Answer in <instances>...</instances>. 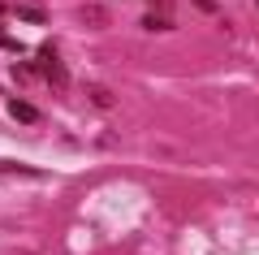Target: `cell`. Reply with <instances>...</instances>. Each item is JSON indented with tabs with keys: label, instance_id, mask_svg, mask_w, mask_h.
<instances>
[{
	"label": "cell",
	"instance_id": "cell-2",
	"mask_svg": "<svg viewBox=\"0 0 259 255\" xmlns=\"http://www.w3.org/2000/svg\"><path fill=\"white\" fill-rule=\"evenodd\" d=\"M9 117L22 121V126H39V121H44V113H39L35 104H26V100H18V95H9Z\"/></svg>",
	"mask_w": 259,
	"mask_h": 255
},
{
	"label": "cell",
	"instance_id": "cell-10",
	"mask_svg": "<svg viewBox=\"0 0 259 255\" xmlns=\"http://www.w3.org/2000/svg\"><path fill=\"white\" fill-rule=\"evenodd\" d=\"M147 5H151V13H164L168 9V0H147Z\"/></svg>",
	"mask_w": 259,
	"mask_h": 255
},
{
	"label": "cell",
	"instance_id": "cell-12",
	"mask_svg": "<svg viewBox=\"0 0 259 255\" xmlns=\"http://www.w3.org/2000/svg\"><path fill=\"white\" fill-rule=\"evenodd\" d=\"M255 5H259V0H255Z\"/></svg>",
	"mask_w": 259,
	"mask_h": 255
},
{
	"label": "cell",
	"instance_id": "cell-1",
	"mask_svg": "<svg viewBox=\"0 0 259 255\" xmlns=\"http://www.w3.org/2000/svg\"><path fill=\"white\" fill-rule=\"evenodd\" d=\"M35 69H39V78H48L52 87H65V82H69V74H65V65H61V52H56V44H52V39H48V44H39Z\"/></svg>",
	"mask_w": 259,
	"mask_h": 255
},
{
	"label": "cell",
	"instance_id": "cell-8",
	"mask_svg": "<svg viewBox=\"0 0 259 255\" xmlns=\"http://www.w3.org/2000/svg\"><path fill=\"white\" fill-rule=\"evenodd\" d=\"M0 48H9V52H22V44L13 35H5V30H0Z\"/></svg>",
	"mask_w": 259,
	"mask_h": 255
},
{
	"label": "cell",
	"instance_id": "cell-6",
	"mask_svg": "<svg viewBox=\"0 0 259 255\" xmlns=\"http://www.w3.org/2000/svg\"><path fill=\"white\" fill-rule=\"evenodd\" d=\"M87 95H91V104H95V108H112V104H117V95H112L108 87H91Z\"/></svg>",
	"mask_w": 259,
	"mask_h": 255
},
{
	"label": "cell",
	"instance_id": "cell-3",
	"mask_svg": "<svg viewBox=\"0 0 259 255\" xmlns=\"http://www.w3.org/2000/svg\"><path fill=\"white\" fill-rule=\"evenodd\" d=\"M78 22L100 30V26H108V22H112V9H108V5H82V9H78Z\"/></svg>",
	"mask_w": 259,
	"mask_h": 255
},
{
	"label": "cell",
	"instance_id": "cell-11",
	"mask_svg": "<svg viewBox=\"0 0 259 255\" xmlns=\"http://www.w3.org/2000/svg\"><path fill=\"white\" fill-rule=\"evenodd\" d=\"M0 13H5V5H0Z\"/></svg>",
	"mask_w": 259,
	"mask_h": 255
},
{
	"label": "cell",
	"instance_id": "cell-5",
	"mask_svg": "<svg viewBox=\"0 0 259 255\" xmlns=\"http://www.w3.org/2000/svg\"><path fill=\"white\" fill-rule=\"evenodd\" d=\"M13 13L26 18V22H35V26H48V9H44V5H18Z\"/></svg>",
	"mask_w": 259,
	"mask_h": 255
},
{
	"label": "cell",
	"instance_id": "cell-7",
	"mask_svg": "<svg viewBox=\"0 0 259 255\" xmlns=\"http://www.w3.org/2000/svg\"><path fill=\"white\" fill-rule=\"evenodd\" d=\"M0 169H9V173H22V177H39V169H26V164H0Z\"/></svg>",
	"mask_w": 259,
	"mask_h": 255
},
{
	"label": "cell",
	"instance_id": "cell-4",
	"mask_svg": "<svg viewBox=\"0 0 259 255\" xmlns=\"http://www.w3.org/2000/svg\"><path fill=\"white\" fill-rule=\"evenodd\" d=\"M143 30H156V35H168V30H173V18H168V13H143V22H139Z\"/></svg>",
	"mask_w": 259,
	"mask_h": 255
},
{
	"label": "cell",
	"instance_id": "cell-9",
	"mask_svg": "<svg viewBox=\"0 0 259 255\" xmlns=\"http://www.w3.org/2000/svg\"><path fill=\"white\" fill-rule=\"evenodd\" d=\"M190 5H194L199 13H216V0H190Z\"/></svg>",
	"mask_w": 259,
	"mask_h": 255
}]
</instances>
